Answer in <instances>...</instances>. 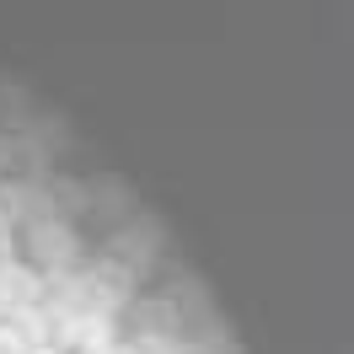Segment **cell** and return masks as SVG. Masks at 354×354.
Returning <instances> with one entry per match:
<instances>
[{"label":"cell","instance_id":"cell-4","mask_svg":"<svg viewBox=\"0 0 354 354\" xmlns=\"http://www.w3.org/2000/svg\"><path fill=\"white\" fill-rule=\"evenodd\" d=\"M91 354H140V349H129V344H102V349H91Z\"/></svg>","mask_w":354,"mask_h":354},{"label":"cell","instance_id":"cell-3","mask_svg":"<svg viewBox=\"0 0 354 354\" xmlns=\"http://www.w3.org/2000/svg\"><path fill=\"white\" fill-rule=\"evenodd\" d=\"M0 263H11V215L0 209Z\"/></svg>","mask_w":354,"mask_h":354},{"label":"cell","instance_id":"cell-1","mask_svg":"<svg viewBox=\"0 0 354 354\" xmlns=\"http://www.w3.org/2000/svg\"><path fill=\"white\" fill-rule=\"evenodd\" d=\"M38 295H44V279H38V268H27V263H0V311L11 317V311H27V306H38Z\"/></svg>","mask_w":354,"mask_h":354},{"label":"cell","instance_id":"cell-2","mask_svg":"<svg viewBox=\"0 0 354 354\" xmlns=\"http://www.w3.org/2000/svg\"><path fill=\"white\" fill-rule=\"evenodd\" d=\"M32 242H38V258H44V263H70V252H75V247H70V231L65 225H38V231H32Z\"/></svg>","mask_w":354,"mask_h":354},{"label":"cell","instance_id":"cell-5","mask_svg":"<svg viewBox=\"0 0 354 354\" xmlns=\"http://www.w3.org/2000/svg\"><path fill=\"white\" fill-rule=\"evenodd\" d=\"M32 354H65V349H54V344H44V349H32Z\"/></svg>","mask_w":354,"mask_h":354}]
</instances>
